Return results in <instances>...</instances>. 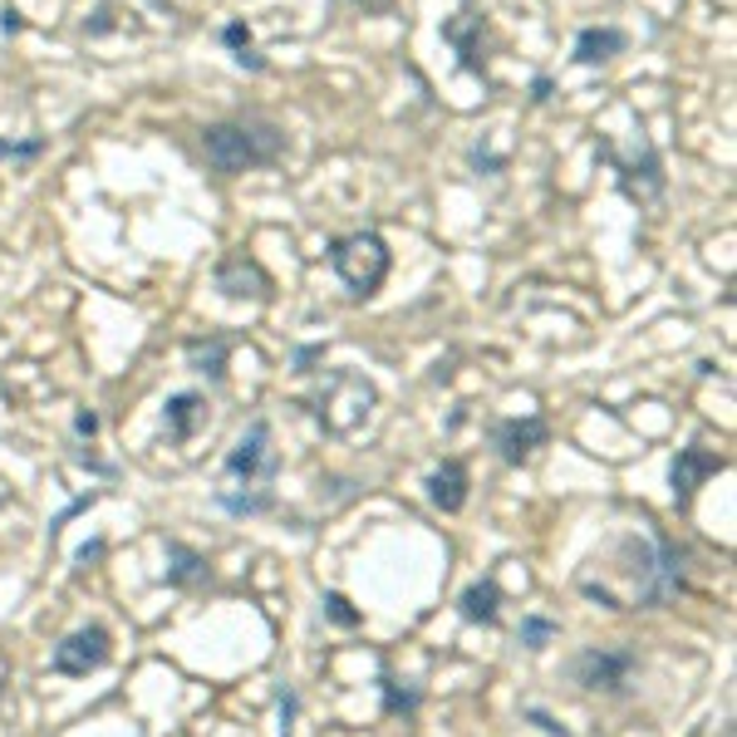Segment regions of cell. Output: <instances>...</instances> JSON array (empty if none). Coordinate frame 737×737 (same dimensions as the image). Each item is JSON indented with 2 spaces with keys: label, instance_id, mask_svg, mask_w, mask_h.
Listing matches in <instances>:
<instances>
[{
  "label": "cell",
  "instance_id": "1",
  "mask_svg": "<svg viewBox=\"0 0 737 737\" xmlns=\"http://www.w3.org/2000/svg\"><path fill=\"white\" fill-rule=\"evenodd\" d=\"M276 472H280V458L270 448V423L256 418L242 433V442L232 448V458H226V487L217 492V502L232 516L270 512V502H276Z\"/></svg>",
  "mask_w": 737,
  "mask_h": 737
},
{
  "label": "cell",
  "instance_id": "2",
  "mask_svg": "<svg viewBox=\"0 0 737 737\" xmlns=\"http://www.w3.org/2000/svg\"><path fill=\"white\" fill-rule=\"evenodd\" d=\"M286 153V133L276 123L260 119H226L202 129V157H207L217 173H252V167H270Z\"/></svg>",
  "mask_w": 737,
  "mask_h": 737
},
{
  "label": "cell",
  "instance_id": "3",
  "mask_svg": "<svg viewBox=\"0 0 737 737\" xmlns=\"http://www.w3.org/2000/svg\"><path fill=\"white\" fill-rule=\"evenodd\" d=\"M688 575V551L668 536H649L639 546V565H634V605L639 610H659L684 590Z\"/></svg>",
  "mask_w": 737,
  "mask_h": 737
},
{
  "label": "cell",
  "instance_id": "4",
  "mask_svg": "<svg viewBox=\"0 0 737 737\" xmlns=\"http://www.w3.org/2000/svg\"><path fill=\"white\" fill-rule=\"evenodd\" d=\"M330 266H335V276L359 295V300H369V295L389 280L393 256H389V246H383L379 232H355V236H339V242H335Z\"/></svg>",
  "mask_w": 737,
  "mask_h": 737
},
{
  "label": "cell",
  "instance_id": "5",
  "mask_svg": "<svg viewBox=\"0 0 737 737\" xmlns=\"http://www.w3.org/2000/svg\"><path fill=\"white\" fill-rule=\"evenodd\" d=\"M634 674H639V659L625 644H595L571 659V678L585 694H629Z\"/></svg>",
  "mask_w": 737,
  "mask_h": 737
},
{
  "label": "cell",
  "instance_id": "6",
  "mask_svg": "<svg viewBox=\"0 0 737 737\" xmlns=\"http://www.w3.org/2000/svg\"><path fill=\"white\" fill-rule=\"evenodd\" d=\"M54 674H70V678H89L94 668L109 664V629L104 625H84L74 634H64L50 654Z\"/></svg>",
  "mask_w": 737,
  "mask_h": 737
},
{
  "label": "cell",
  "instance_id": "7",
  "mask_svg": "<svg viewBox=\"0 0 737 737\" xmlns=\"http://www.w3.org/2000/svg\"><path fill=\"white\" fill-rule=\"evenodd\" d=\"M546 438H551V428H546V418H536V413L492 423V448L502 462H526L536 448H546Z\"/></svg>",
  "mask_w": 737,
  "mask_h": 737
},
{
  "label": "cell",
  "instance_id": "8",
  "mask_svg": "<svg viewBox=\"0 0 737 737\" xmlns=\"http://www.w3.org/2000/svg\"><path fill=\"white\" fill-rule=\"evenodd\" d=\"M217 290L226 300H266L270 295V276L260 270V260H252L246 252L226 256L217 266Z\"/></svg>",
  "mask_w": 737,
  "mask_h": 737
},
{
  "label": "cell",
  "instance_id": "9",
  "mask_svg": "<svg viewBox=\"0 0 737 737\" xmlns=\"http://www.w3.org/2000/svg\"><path fill=\"white\" fill-rule=\"evenodd\" d=\"M723 468H728V458H718V452H708V448H678V458H674V502L688 506L698 487L708 482V478H718Z\"/></svg>",
  "mask_w": 737,
  "mask_h": 737
},
{
  "label": "cell",
  "instance_id": "10",
  "mask_svg": "<svg viewBox=\"0 0 737 737\" xmlns=\"http://www.w3.org/2000/svg\"><path fill=\"white\" fill-rule=\"evenodd\" d=\"M428 497H433L438 512H462L468 506V468L462 462H442L428 478Z\"/></svg>",
  "mask_w": 737,
  "mask_h": 737
},
{
  "label": "cell",
  "instance_id": "11",
  "mask_svg": "<svg viewBox=\"0 0 737 737\" xmlns=\"http://www.w3.org/2000/svg\"><path fill=\"white\" fill-rule=\"evenodd\" d=\"M625 30H615V25H590L581 30V40H575V60L581 64H605V60H615V54H625Z\"/></svg>",
  "mask_w": 737,
  "mask_h": 737
},
{
  "label": "cell",
  "instance_id": "12",
  "mask_svg": "<svg viewBox=\"0 0 737 737\" xmlns=\"http://www.w3.org/2000/svg\"><path fill=\"white\" fill-rule=\"evenodd\" d=\"M226 359H232V339L226 335H207V339H187V365L207 379H222Z\"/></svg>",
  "mask_w": 737,
  "mask_h": 737
},
{
  "label": "cell",
  "instance_id": "13",
  "mask_svg": "<svg viewBox=\"0 0 737 737\" xmlns=\"http://www.w3.org/2000/svg\"><path fill=\"white\" fill-rule=\"evenodd\" d=\"M167 575L163 581L167 585H177V590H187V585H202L207 581V555H197L192 546H183V541H167Z\"/></svg>",
  "mask_w": 737,
  "mask_h": 737
},
{
  "label": "cell",
  "instance_id": "14",
  "mask_svg": "<svg viewBox=\"0 0 737 737\" xmlns=\"http://www.w3.org/2000/svg\"><path fill=\"white\" fill-rule=\"evenodd\" d=\"M462 620H472V625H497V615H502V590L497 581H478L462 590Z\"/></svg>",
  "mask_w": 737,
  "mask_h": 737
},
{
  "label": "cell",
  "instance_id": "15",
  "mask_svg": "<svg viewBox=\"0 0 737 737\" xmlns=\"http://www.w3.org/2000/svg\"><path fill=\"white\" fill-rule=\"evenodd\" d=\"M197 418H202V399H197V393H173V399H167V438L187 442L192 428H197Z\"/></svg>",
  "mask_w": 737,
  "mask_h": 737
},
{
  "label": "cell",
  "instance_id": "16",
  "mask_svg": "<svg viewBox=\"0 0 737 737\" xmlns=\"http://www.w3.org/2000/svg\"><path fill=\"white\" fill-rule=\"evenodd\" d=\"M379 688H383V708L389 713H418V688H399V678L393 674H379Z\"/></svg>",
  "mask_w": 737,
  "mask_h": 737
},
{
  "label": "cell",
  "instance_id": "17",
  "mask_svg": "<svg viewBox=\"0 0 737 737\" xmlns=\"http://www.w3.org/2000/svg\"><path fill=\"white\" fill-rule=\"evenodd\" d=\"M551 639H555V620H541V615L521 620V644H526V649H546Z\"/></svg>",
  "mask_w": 737,
  "mask_h": 737
},
{
  "label": "cell",
  "instance_id": "18",
  "mask_svg": "<svg viewBox=\"0 0 737 737\" xmlns=\"http://www.w3.org/2000/svg\"><path fill=\"white\" fill-rule=\"evenodd\" d=\"M325 620H330V625H339V629H355V625H359V610L349 605L339 590H330V595H325Z\"/></svg>",
  "mask_w": 737,
  "mask_h": 737
},
{
  "label": "cell",
  "instance_id": "19",
  "mask_svg": "<svg viewBox=\"0 0 737 737\" xmlns=\"http://www.w3.org/2000/svg\"><path fill=\"white\" fill-rule=\"evenodd\" d=\"M226 44L236 50V60H242L246 70H260V60L252 54V35H246V25H226Z\"/></svg>",
  "mask_w": 737,
  "mask_h": 737
},
{
  "label": "cell",
  "instance_id": "20",
  "mask_svg": "<svg viewBox=\"0 0 737 737\" xmlns=\"http://www.w3.org/2000/svg\"><path fill=\"white\" fill-rule=\"evenodd\" d=\"M40 139H30V143H0V157H35L40 153Z\"/></svg>",
  "mask_w": 737,
  "mask_h": 737
},
{
  "label": "cell",
  "instance_id": "21",
  "mask_svg": "<svg viewBox=\"0 0 737 737\" xmlns=\"http://www.w3.org/2000/svg\"><path fill=\"white\" fill-rule=\"evenodd\" d=\"M526 718H531V723H541V733H551V737H571V733L561 728V723L551 718V713H541V708H526Z\"/></svg>",
  "mask_w": 737,
  "mask_h": 737
},
{
  "label": "cell",
  "instance_id": "22",
  "mask_svg": "<svg viewBox=\"0 0 737 737\" xmlns=\"http://www.w3.org/2000/svg\"><path fill=\"white\" fill-rule=\"evenodd\" d=\"M295 708H300V698H295V694L280 698V737H290V728H295Z\"/></svg>",
  "mask_w": 737,
  "mask_h": 737
},
{
  "label": "cell",
  "instance_id": "23",
  "mask_svg": "<svg viewBox=\"0 0 737 737\" xmlns=\"http://www.w3.org/2000/svg\"><path fill=\"white\" fill-rule=\"evenodd\" d=\"M74 433H79V438H94V433H99V413H89V408H84V413L74 418Z\"/></svg>",
  "mask_w": 737,
  "mask_h": 737
},
{
  "label": "cell",
  "instance_id": "24",
  "mask_svg": "<svg viewBox=\"0 0 737 737\" xmlns=\"http://www.w3.org/2000/svg\"><path fill=\"white\" fill-rule=\"evenodd\" d=\"M355 6H365V10H379V6H389V0H355Z\"/></svg>",
  "mask_w": 737,
  "mask_h": 737
}]
</instances>
